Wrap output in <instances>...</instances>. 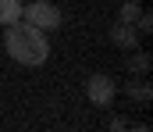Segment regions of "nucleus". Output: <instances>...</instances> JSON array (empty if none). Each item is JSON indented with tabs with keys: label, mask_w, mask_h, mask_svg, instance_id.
Here are the masks:
<instances>
[{
	"label": "nucleus",
	"mask_w": 153,
	"mask_h": 132,
	"mask_svg": "<svg viewBox=\"0 0 153 132\" xmlns=\"http://www.w3.org/2000/svg\"><path fill=\"white\" fill-rule=\"evenodd\" d=\"M4 50L18 61V64H29L36 68L50 57V43H46V32L29 25V22H11L7 32H4Z\"/></svg>",
	"instance_id": "f257e3e1"
},
{
	"label": "nucleus",
	"mask_w": 153,
	"mask_h": 132,
	"mask_svg": "<svg viewBox=\"0 0 153 132\" xmlns=\"http://www.w3.org/2000/svg\"><path fill=\"white\" fill-rule=\"evenodd\" d=\"M22 22H29V25H36L43 32H53V29H61V7L57 4H50V0H32L29 7H22Z\"/></svg>",
	"instance_id": "f03ea898"
},
{
	"label": "nucleus",
	"mask_w": 153,
	"mask_h": 132,
	"mask_svg": "<svg viewBox=\"0 0 153 132\" xmlns=\"http://www.w3.org/2000/svg\"><path fill=\"white\" fill-rule=\"evenodd\" d=\"M85 96L96 104V107H111L114 104V96H117V86H114V79L111 75H89V82H85Z\"/></svg>",
	"instance_id": "7ed1b4c3"
},
{
	"label": "nucleus",
	"mask_w": 153,
	"mask_h": 132,
	"mask_svg": "<svg viewBox=\"0 0 153 132\" xmlns=\"http://www.w3.org/2000/svg\"><path fill=\"white\" fill-rule=\"evenodd\" d=\"M107 36H111V43H114L117 50H135L143 32H139V29H135L132 22H121V18H117L114 25H111V32H107Z\"/></svg>",
	"instance_id": "20e7f679"
},
{
	"label": "nucleus",
	"mask_w": 153,
	"mask_h": 132,
	"mask_svg": "<svg viewBox=\"0 0 153 132\" xmlns=\"http://www.w3.org/2000/svg\"><path fill=\"white\" fill-rule=\"evenodd\" d=\"M125 93H128L135 104H150L153 100V89H150V82H146V75H132L128 86H125Z\"/></svg>",
	"instance_id": "39448f33"
},
{
	"label": "nucleus",
	"mask_w": 153,
	"mask_h": 132,
	"mask_svg": "<svg viewBox=\"0 0 153 132\" xmlns=\"http://www.w3.org/2000/svg\"><path fill=\"white\" fill-rule=\"evenodd\" d=\"M125 64H128L132 75H146V72H150V54H143V50L135 46V50H128V61H125Z\"/></svg>",
	"instance_id": "423d86ee"
},
{
	"label": "nucleus",
	"mask_w": 153,
	"mask_h": 132,
	"mask_svg": "<svg viewBox=\"0 0 153 132\" xmlns=\"http://www.w3.org/2000/svg\"><path fill=\"white\" fill-rule=\"evenodd\" d=\"M22 18V0H0V25H11Z\"/></svg>",
	"instance_id": "0eeeda50"
},
{
	"label": "nucleus",
	"mask_w": 153,
	"mask_h": 132,
	"mask_svg": "<svg viewBox=\"0 0 153 132\" xmlns=\"http://www.w3.org/2000/svg\"><path fill=\"white\" fill-rule=\"evenodd\" d=\"M139 14H143V7H139L135 0H128V4H121V14H117V18H121V22H132V25H135V22H139Z\"/></svg>",
	"instance_id": "6e6552de"
},
{
	"label": "nucleus",
	"mask_w": 153,
	"mask_h": 132,
	"mask_svg": "<svg viewBox=\"0 0 153 132\" xmlns=\"http://www.w3.org/2000/svg\"><path fill=\"white\" fill-rule=\"evenodd\" d=\"M135 29H139V32H150V29H153V18L146 14V11L139 14V22H135Z\"/></svg>",
	"instance_id": "1a4fd4ad"
},
{
	"label": "nucleus",
	"mask_w": 153,
	"mask_h": 132,
	"mask_svg": "<svg viewBox=\"0 0 153 132\" xmlns=\"http://www.w3.org/2000/svg\"><path fill=\"white\" fill-rule=\"evenodd\" d=\"M111 129H132V122H128V118H114V122H111Z\"/></svg>",
	"instance_id": "9d476101"
}]
</instances>
